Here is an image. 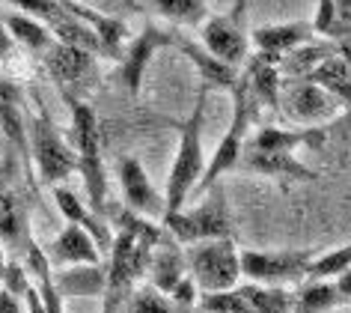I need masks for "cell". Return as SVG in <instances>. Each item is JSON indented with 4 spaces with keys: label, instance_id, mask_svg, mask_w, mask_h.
<instances>
[{
    "label": "cell",
    "instance_id": "cell-30",
    "mask_svg": "<svg viewBox=\"0 0 351 313\" xmlns=\"http://www.w3.org/2000/svg\"><path fill=\"white\" fill-rule=\"evenodd\" d=\"M0 132L30 161V137H27V126H24V117H21V102H0Z\"/></svg>",
    "mask_w": 351,
    "mask_h": 313
},
{
    "label": "cell",
    "instance_id": "cell-9",
    "mask_svg": "<svg viewBox=\"0 0 351 313\" xmlns=\"http://www.w3.org/2000/svg\"><path fill=\"white\" fill-rule=\"evenodd\" d=\"M117 173H119V188H122V200H125L128 212L146 221H164V215H167L164 194L152 185V179H149L140 159H134V155L122 159Z\"/></svg>",
    "mask_w": 351,
    "mask_h": 313
},
{
    "label": "cell",
    "instance_id": "cell-41",
    "mask_svg": "<svg viewBox=\"0 0 351 313\" xmlns=\"http://www.w3.org/2000/svg\"><path fill=\"white\" fill-rule=\"evenodd\" d=\"M346 126L351 128V108H348V117H346Z\"/></svg>",
    "mask_w": 351,
    "mask_h": 313
},
{
    "label": "cell",
    "instance_id": "cell-23",
    "mask_svg": "<svg viewBox=\"0 0 351 313\" xmlns=\"http://www.w3.org/2000/svg\"><path fill=\"white\" fill-rule=\"evenodd\" d=\"M42 60H45V69H48V75L54 78V81L75 84V81H81V78L90 72L93 54H90V51H84V48L66 45V42H54L51 51Z\"/></svg>",
    "mask_w": 351,
    "mask_h": 313
},
{
    "label": "cell",
    "instance_id": "cell-7",
    "mask_svg": "<svg viewBox=\"0 0 351 313\" xmlns=\"http://www.w3.org/2000/svg\"><path fill=\"white\" fill-rule=\"evenodd\" d=\"M310 251H241V277L250 283L286 286L304 281Z\"/></svg>",
    "mask_w": 351,
    "mask_h": 313
},
{
    "label": "cell",
    "instance_id": "cell-34",
    "mask_svg": "<svg viewBox=\"0 0 351 313\" xmlns=\"http://www.w3.org/2000/svg\"><path fill=\"white\" fill-rule=\"evenodd\" d=\"M333 10H337V30L348 33L351 30V0H333Z\"/></svg>",
    "mask_w": 351,
    "mask_h": 313
},
{
    "label": "cell",
    "instance_id": "cell-15",
    "mask_svg": "<svg viewBox=\"0 0 351 313\" xmlns=\"http://www.w3.org/2000/svg\"><path fill=\"white\" fill-rule=\"evenodd\" d=\"M30 221L27 209L12 191H0V248H3L6 259L24 257V251L30 248Z\"/></svg>",
    "mask_w": 351,
    "mask_h": 313
},
{
    "label": "cell",
    "instance_id": "cell-27",
    "mask_svg": "<svg viewBox=\"0 0 351 313\" xmlns=\"http://www.w3.org/2000/svg\"><path fill=\"white\" fill-rule=\"evenodd\" d=\"M342 304V295L333 281H310L301 292H295L292 313H328Z\"/></svg>",
    "mask_w": 351,
    "mask_h": 313
},
{
    "label": "cell",
    "instance_id": "cell-37",
    "mask_svg": "<svg viewBox=\"0 0 351 313\" xmlns=\"http://www.w3.org/2000/svg\"><path fill=\"white\" fill-rule=\"evenodd\" d=\"M337 57L348 66V72H351V36H342V39L337 42Z\"/></svg>",
    "mask_w": 351,
    "mask_h": 313
},
{
    "label": "cell",
    "instance_id": "cell-31",
    "mask_svg": "<svg viewBox=\"0 0 351 313\" xmlns=\"http://www.w3.org/2000/svg\"><path fill=\"white\" fill-rule=\"evenodd\" d=\"M125 313H179V308H176L167 295H161L149 283H143L131 292V301H128Z\"/></svg>",
    "mask_w": 351,
    "mask_h": 313
},
{
    "label": "cell",
    "instance_id": "cell-38",
    "mask_svg": "<svg viewBox=\"0 0 351 313\" xmlns=\"http://www.w3.org/2000/svg\"><path fill=\"white\" fill-rule=\"evenodd\" d=\"M247 3H250V0H232L230 19H232L235 24H241V21H244V12H247Z\"/></svg>",
    "mask_w": 351,
    "mask_h": 313
},
{
    "label": "cell",
    "instance_id": "cell-4",
    "mask_svg": "<svg viewBox=\"0 0 351 313\" xmlns=\"http://www.w3.org/2000/svg\"><path fill=\"white\" fill-rule=\"evenodd\" d=\"M185 266L199 295L226 292L241 283V251L235 248L232 239H212L188 245Z\"/></svg>",
    "mask_w": 351,
    "mask_h": 313
},
{
    "label": "cell",
    "instance_id": "cell-19",
    "mask_svg": "<svg viewBox=\"0 0 351 313\" xmlns=\"http://www.w3.org/2000/svg\"><path fill=\"white\" fill-rule=\"evenodd\" d=\"M60 299H99L108 286V272L99 266H66L54 272Z\"/></svg>",
    "mask_w": 351,
    "mask_h": 313
},
{
    "label": "cell",
    "instance_id": "cell-39",
    "mask_svg": "<svg viewBox=\"0 0 351 313\" xmlns=\"http://www.w3.org/2000/svg\"><path fill=\"white\" fill-rule=\"evenodd\" d=\"M66 3H84V6H93V10H99V6L110 3V0H66Z\"/></svg>",
    "mask_w": 351,
    "mask_h": 313
},
{
    "label": "cell",
    "instance_id": "cell-12",
    "mask_svg": "<svg viewBox=\"0 0 351 313\" xmlns=\"http://www.w3.org/2000/svg\"><path fill=\"white\" fill-rule=\"evenodd\" d=\"M146 277H149V286L158 290L161 295H167V299H170L176 286L188 277L185 248H182L173 236H167V233L152 248V257H149V266H146Z\"/></svg>",
    "mask_w": 351,
    "mask_h": 313
},
{
    "label": "cell",
    "instance_id": "cell-14",
    "mask_svg": "<svg viewBox=\"0 0 351 313\" xmlns=\"http://www.w3.org/2000/svg\"><path fill=\"white\" fill-rule=\"evenodd\" d=\"M313 27L310 21H286V24H262L250 33V42L256 48V54L283 60L286 54H292L295 48L313 42Z\"/></svg>",
    "mask_w": 351,
    "mask_h": 313
},
{
    "label": "cell",
    "instance_id": "cell-26",
    "mask_svg": "<svg viewBox=\"0 0 351 313\" xmlns=\"http://www.w3.org/2000/svg\"><path fill=\"white\" fill-rule=\"evenodd\" d=\"M333 54H337V45H324V42H306V45L295 48L292 54H286L277 66H280V75L292 78V81H304V78L310 75L315 66L324 63V60H330Z\"/></svg>",
    "mask_w": 351,
    "mask_h": 313
},
{
    "label": "cell",
    "instance_id": "cell-22",
    "mask_svg": "<svg viewBox=\"0 0 351 313\" xmlns=\"http://www.w3.org/2000/svg\"><path fill=\"white\" fill-rule=\"evenodd\" d=\"M239 164H244V167L253 170V173H262V176L295 179V182L315 179V173L310 167H304L295 155H286V152H256V150H247V146H244Z\"/></svg>",
    "mask_w": 351,
    "mask_h": 313
},
{
    "label": "cell",
    "instance_id": "cell-20",
    "mask_svg": "<svg viewBox=\"0 0 351 313\" xmlns=\"http://www.w3.org/2000/svg\"><path fill=\"white\" fill-rule=\"evenodd\" d=\"M0 21H3L6 33H10V42H15V45H21L24 51H30V54H39L45 57L51 45H54V33H51L45 24H42L39 19H33V15H24V12H3L0 15Z\"/></svg>",
    "mask_w": 351,
    "mask_h": 313
},
{
    "label": "cell",
    "instance_id": "cell-24",
    "mask_svg": "<svg viewBox=\"0 0 351 313\" xmlns=\"http://www.w3.org/2000/svg\"><path fill=\"white\" fill-rule=\"evenodd\" d=\"M173 45H179L182 54H185L188 60H194L197 72H199V78H203V86H208V90H215V86H226V90H232V86L241 81L239 69H232V66L221 63V60H215L208 51L194 45V42H182V36H173Z\"/></svg>",
    "mask_w": 351,
    "mask_h": 313
},
{
    "label": "cell",
    "instance_id": "cell-40",
    "mask_svg": "<svg viewBox=\"0 0 351 313\" xmlns=\"http://www.w3.org/2000/svg\"><path fill=\"white\" fill-rule=\"evenodd\" d=\"M6 263H10V259H6V254H3V248H0V281H3V272H6Z\"/></svg>",
    "mask_w": 351,
    "mask_h": 313
},
{
    "label": "cell",
    "instance_id": "cell-13",
    "mask_svg": "<svg viewBox=\"0 0 351 313\" xmlns=\"http://www.w3.org/2000/svg\"><path fill=\"white\" fill-rule=\"evenodd\" d=\"M66 10L72 12L77 21H84V27L95 36V42H99V54L110 57V60L122 57L125 42H128V24L125 21L117 19V15H104L99 10H93V6H84V3H66Z\"/></svg>",
    "mask_w": 351,
    "mask_h": 313
},
{
    "label": "cell",
    "instance_id": "cell-18",
    "mask_svg": "<svg viewBox=\"0 0 351 313\" xmlns=\"http://www.w3.org/2000/svg\"><path fill=\"white\" fill-rule=\"evenodd\" d=\"M247 63V72H244V86H247L250 99L256 102H265V104H274L280 102V90H283V75H280V60L274 57H265V54H253L244 60Z\"/></svg>",
    "mask_w": 351,
    "mask_h": 313
},
{
    "label": "cell",
    "instance_id": "cell-28",
    "mask_svg": "<svg viewBox=\"0 0 351 313\" xmlns=\"http://www.w3.org/2000/svg\"><path fill=\"white\" fill-rule=\"evenodd\" d=\"M351 268V242L342 248H333L322 257H313L306 266L304 281H337L339 275H346Z\"/></svg>",
    "mask_w": 351,
    "mask_h": 313
},
{
    "label": "cell",
    "instance_id": "cell-35",
    "mask_svg": "<svg viewBox=\"0 0 351 313\" xmlns=\"http://www.w3.org/2000/svg\"><path fill=\"white\" fill-rule=\"evenodd\" d=\"M21 299H15V295L10 292H3L0 290V313H21Z\"/></svg>",
    "mask_w": 351,
    "mask_h": 313
},
{
    "label": "cell",
    "instance_id": "cell-21",
    "mask_svg": "<svg viewBox=\"0 0 351 313\" xmlns=\"http://www.w3.org/2000/svg\"><path fill=\"white\" fill-rule=\"evenodd\" d=\"M322 141H324V135L319 128H259L244 146H247V150H256V152L295 155V150H301V146H315Z\"/></svg>",
    "mask_w": 351,
    "mask_h": 313
},
{
    "label": "cell",
    "instance_id": "cell-10",
    "mask_svg": "<svg viewBox=\"0 0 351 313\" xmlns=\"http://www.w3.org/2000/svg\"><path fill=\"white\" fill-rule=\"evenodd\" d=\"M199 48L232 69H239L250 57V39L230 15H208L199 24Z\"/></svg>",
    "mask_w": 351,
    "mask_h": 313
},
{
    "label": "cell",
    "instance_id": "cell-25",
    "mask_svg": "<svg viewBox=\"0 0 351 313\" xmlns=\"http://www.w3.org/2000/svg\"><path fill=\"white\" fill-rule=\"evenodd\" d=\"M304 81H310L315 86H322V90H328L333 99L342 104V111L351 108V72H348V66L342 63L337 54L315 66L313 72L304 78Z\"/></svg>",
    "mask_w": 351,
    "mask_h": 313
},
{
    "label": "cell",
    "instance_id": "cell-2",
    "mask_svg": "<svg viewBox=\"0 0 351 313\" xmlns=\"http://www.w3.org/2000/svg\"><path fill=\"white\" fill-rule=\"evenodd\" d=\"M161 224L167 236H173L182 248L197 245V242H212V239H232V218H230V206H226L223 185L217 182V185L203 191V203L164 215Z\"/></svg>",
    "mask_w": 351,
    "mask_h": 313
},
{
    "label": "cell",
    "instance_id": "cell-16",
    "mask_svg": "<svg viewBox=\"0 0 351 313\" xmlns=\"http://www.w3.org/2000/svg\"><path fill=\"white\" fill-rule=\"evenodd\" d=\"M101 248L95 245V239L90 236L86 230L75 227V224H66L63 233L54 239V245H51V266H99L101 263Z\"/></svg>",
    "mask_w": 351,
    "mask_h": 313
},
{
    "label": "cell",
    "instance_id": "cell-32",
    "mask_svg": "<svg viewBox=\"0 0 351 313\" xmlns=\"http://www.w3.org/2000/svg\"><path fill=\"white\" fill-rule=\"evenodd\" d=\"M3 292H10V295H15V299H24L27 295V290H30V275H27V268L21 266V259H10L6 263V272H3Z\"/></svg>",
    "mask_w": 351,
    "mask_h": 313
},
{
    "label": "cell",
    "instance_id": "cell-8",
    "mask_svg": "<svg viewBox=\"0 0 351 313\" xmlns=\"http://www.w3.org/2000/svg\"><path fill=\"white\" fill-rule=\"evenodd\" d=\"M277 108H283L286 119L295 123V128H315L319 123H328V119L337 117L342 104L328 90H322L310 81H289L280 90Z\"/></svg>",
    "mask_w": 351,
    "mask_h": 313
},
{
    "label": "cell",
    "instance_id": "cell-5",
    "mask_svg": "<svg viewBox=\"0 0 351 313\" xmlns=\"http://www.w3.org/2000/svg\"><path fill=\"white\" fill-rule=\"evenodd\" d=\"M27 137H30V159L36 161L39 179L45 182V185L57 188V185H63L72 173H77V155L72 150V143L57 132V126L51 123V117L45 111L36 114Z\"/></svg>",
    "mask_w": 351,
    "mask_h": 313
},
{
    "label": "cell",
    "instance_id": "cell-17",
    "mask_svg": "<svg viewBox=\"0 0 351 313\" xmlns=\"http://www.w3.org/2000/svg\"><path fill=\"white\" fill-rule=\"evenodd\" d=\"M54 200H57V209L63 212V218H66L69 224H75V227H81V230L90 233V236L95 239V245L101 248V254H104V251H110L113 233L101 224L99 212L86 209V203H81V197H77L75 191H69L66 185H57V188H54Z\"/></svg>",
    "mask_w": 351,
    "mask_h": 313
},
{
    "label": "cell",
    "instance_id": "cell-3",
    "mask_svg": "<svg viewBox=\"0 0 351 313\" xmlns=\"http://www.w3.org/2000/svg\"><path fill=\"white\" fill-rule=\"evenodd\" d=\"M69 108H72V150L77 155V173L84 176L90 209L101 212L108 200V176H104L99 119H95V111L81 99H69Z\"/></svg>",
    "mask_w": 351,
    "mask_h": 313
},
{
    "label": "cell",
    "instance_id": "cell-29",
    "mask_svg": "<svg viewBox=\"0 0 351 313\" xmlns=\"http://www.w3.org/2000/svg\"><path fill=\"white\" fill-rule=\"evenodd\" d=\"M152 6L164 19L182 24V27H199L208 19L206 0H152Z\"/></svg>",
    "mask_w": 351,
    "mask_h": 313
},
{
    "label": "cell",
    "instance_id": "cell-11",
    "mask_svg": "<svg viewBox=\"0 0 351 313\" xmlns=\"http://www.w3.org/2000/svg\"><path fill=\"white\" fill-rule=\"evenodd\" d=\"M167 45H173V33L155 27V24H143V30L131 42H125V51L119 57V78L134 95L140 93V84H143V75L152 63V57Z\"/></svg>",
    "mask_w": 351,
    "mask_h": 313
},
{
    "label": "cell",
    "instance_id": "cell-36",
    "mask_svg": "<svg viewBox=\"0 0 351 313\" xmlns=\"http://www.w3.org/2000/svg\"><path fill=\"white\" fill-rule=\"evenodd\" d=\"M333 283H337V290L342 295V304H351V268H348L346 275H339Z\"/></svg>",
    "mask_w": 351,
    "mask_h": 313
},
{
    "label": "cell",
    "instance_id": "cell-6",
    "mask_svg": "<svg viewBox=\"0 0 351 313\" xmlns=\"http://www.w3.org/2000/svg\"><path fill=\"white\" fill-rule=\"evenodd\" d=\"M250 102L253 99H250L247 86H244V81H239L232 86V123H230V128H226L223 141L217 143L215 155L206 164V173H203V179H199V185H197V194H203V191L217 185L223 173L239 167L244 143H247V128H250Z\"/></svg>",
    "mask_w": 351,
    "mask_h": 313
},
{
    "label": "cell",
    "instance_id": "cell-1",
    "mask_svg": "<svg viewBox=\"0 0 351 313\" xmlns=\"http://www.w3.org/2000/svg\"><path fill=\"white\" fill-rule=\"evenodd\" d=\"M208 86L199 84L197 102L185 126L179 128V146L173 152V164L167 173V188H164V203L167 215L179 212L188 206V200L197 194V185L206 173V152H203V119H206V104H208Z\"/></svg>",
    "mask_w": 351,
    "mask_h": 313
},
{
    "label": "cell",
    "instance_id": "cell-33",
    "mask_svg": "<svg viewBox=\"0 0 351 313\" xmlns=\"http://www.w3.org/2000/svg\"><path fill=\"white\" fill-rule=\"evenodd\" d=\"M313 33L319 36H333L337 33V10H333V0H315V15L310 21Z\"/></svg>",
    "mask_w": 351,
    "mask_h": 313
}]
</instances>
